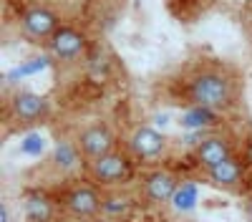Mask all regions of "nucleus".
Returning <instances> with one entry per match:
<instances>
[{
    "label": "nucleus",
    "mask_w": 252,
    "mask_h": 222,
    "mask_svg": "<svg viewBox=\"0 0 252 222\" xmlns=\"http://www.w3.org/2000/svg\"><path fill=\"white\" fill-rule=\"evenodd\" d=\"M240 76L220 63V61H202L182 81V94L192 106L207 111H229L240 101Z\"/></svg>",
    "instance_id": "f257e3e1"
},
{
    "label": "nucleus",
    "mask_w": 252,
    "mask_h": 222,
    "mask_svg": "<svg viewBox=\"0 0 252 222\" xmlns=\"http://www.w3.org/2000/svg\"><path fill=\"white\" fill-rule=\"evenodd\" d=\"M63 28V18L51 3H28L18 13V31L35 46H48V40Z\"/></svg>",
    "instance_id": "f03ea898"
},
{
    "label": "nucleus",
    "mask_w": 252,
    "mask_h": 222,
    "mask_svg": "<svg viewBox=\"0 0 252 222\" xmlns=\"http://www.w3.org/2000/svg\"><path fill=\"white\" fill-rule=\"evenodd\" d=\"M86 174L101 190H116L134 179V159L126 149H114L94 161H86Z\"/></svg>",
    "instance_id": "7ed1b4c3"
},
{
    "label": "nucleus",
    "mask_w": 252,
    "mask_h": 222,
    "mask_svg": "<svg viewBox=\"0 0 252 222\" xmlns=\"http://www.w3.org/2000/svg\"><path fill=\"white\" fill-rule=\"evenodd\" d=\"M103 205V190L94 182H73L66 192L61 194V210L78 222H94L101 217Z\"/></svg>",
    "instance_id": "20e7f679"
},
{
    "label": "nucleus",
    "mask_w": 252,
    "mask_h": 222,
    "mask_svg": "<svg viewBox=\"0 0 252 222\" xmlns=\"http://www.w3.org/2000/svg\"><path fill=\"white\" fill-rule=\"evenodd\" d=\"M73 149L83 161H94L103 154H109L116 147V131L109 121H89L86 127H81L73 141Z\"/></svg>",
    "instance_id": "39448f33"
},
{
    "label": "nucleus",
    "mask_w": 252,
    "mask_h": 222,
    "mask_svg": "<svg viewBox=\"0 0 252 222\" xmlns=\"http://www.w3.org/2000/svg\"><path fill=\"white\" fill-rule=\"evenodd\" d=\"M124 149L131 154L134 161H157L169 149V139L164 131L149 127V124H136L126 134Z\"/></svg>",
    "instance_id": "423d86ee"
},
{
    "label": "nucleus",
    "mask_w": 252,
    "mask_h": 222,
    "mask_svg": "<svg viewBox=\"0 0 252 222\" xmlns=\"http://www.w3.org/2000/svg\"><path fill=\"white\" fill-rule=\"evenodd\" d=\"M10 116L23 127H38L51 119V101L35 91H13L8 98Z\"/></svg>",
    "instance_id": "0eeeda50"
},
{
    "label": "nucleus",
    "mask_w": 252,
    "mask_h": 222,
    "mask_svg": "<svg viewBox=\"0 0 252 222\" xmlns=\"http://www.w3.org/2000/svg\"><path fill=\"white\" fill-rule=\"evenodd\" d=\"M46 48L58 63H78V61L86 58V53L91 48V40H89L86 31L63 23V28L48 40Z\"/></svg>",
    "instance_id": "6e6552de"
},
{
    "label": "nucleus",
    "mask_w": 252,
    "mask_h": 222,
    "mask_svg": "<svg viewBox=\"0 0 252 222\" xmlns=\"http://www.w3.org/2000/svg\"><path fill=\"white\" fill-rule=\"evenodd\" d=\"M179 190V177L172 169H152L141 177V202L146 207H164L174 199Z\"/></svg>",
    "instance_id": "1a4fd4ad"
},
{
    "label": "nucleus",
    "mask_w": 252,
    "mask_h": 222,
    "mask_svg": "<svg viewBox=\"0 0 252 222\" xmlns=\"http://www.w3.org/2000/svg\"><path fill=\"white\" fill-rule=\"evenodd\" d=\"M232 157H237V144H235V139L227 136V134H209V136L199 139L192 149V159L202 172L212 169V167L222 164V161L232 159Z\"/></svg>",
    "instance_id": "9d476101"
},
{
    "label": "nucleus",
    "mask_w": 252,
    "mask_h": 222,
    "mask_svg": "<svg viewBox=\"0 0 252 222\" xmlns=\"http://www.w3.org/2000/svg\"><path fill=\"white\" fill-rule=\"evenodd\" d=\"M245 169H247L245 161L237 154L232 159L222 161V164L207 169L204 177H207V182L215 190H222V192H229V194H240L242 192V185H245Z\"/></svg>",
    "instance_id": "9b49d317"
},
{
    "label": "nucleus",
    "mask_w": 252,
    "mask_h": 222,
    "mask_svg": "<svg viewBox=\"0 0 252 222\" xmlns=\"http://www.w3.org/2000/svg\"><path fill=\"white\" fill-rule=\"evenodd\" d=\"M20 207H23V222H56L61 202L43 190H28L20 199Z\"/></svg>",
    "instance_id": "f8f14e48"
},
{
    "label": "nucleus",
    "mask_w": 252,
    "mask_h": 222,
    "mask_svg": "<svg viewBox=\"0 0 252 222\" xmlns=\"http://www.w3.org/2000/svg\"><path fill=\"white\" fill-rule=\"evenodd\" d=\"M136 210V197L124 192L121 187L116 190H103V205H101V217L106 220H119L126 222L129 215Z\"/></svg>",
    "instance_id": "ddd939ff"
},
{
    "label": "nucleus",
    "mask_w": 252,
    "mask_h": 222,
    "mask_svg": "<svg viewBox=\"0 0 252 222\" xmlns=\"http://www.w3.org/2000/svg\"><path fill=\"white\" fill-rule=\"evenodd\" d=\"M240 157H242V161H245V167H247V169H252V134L245 139V144H242V152H240Z\"/></svg>",
    "instance_id": "4468645a"
},
{
    "label": "nucleus",
    "mask_w": 252,
    "mask_h": 222,
    "mask_svg": "<svg viewBox=\"0 0 252 222\" xmlns=\"http://www.w3.org/2000/svg\"><path fill=\"white\" fill-rule=\"evenodd\" d=\"M242 217H245V222H252V194H245V199H242Z\"/></svg>",
    "instance_id": "2eb2a0df"
},
{
    "label": "nucleus",
    "mask_w": 252,
    "mask_h": 222,
    "mask_svg": "<svg viewBox=\"0 0 252 222\" xmlns=\"http://www.w3.org/2000/svg\"><path fill=\"white\" fill-rule=\"evenodd\" d=\"M0 212H3V222H10V207H8V202H3Z\"/></svg>",
    "instance_id": "dca6fc26"
},
{
    "label": "nucleus",
    "mask_w": 252,
    "mask_h": 222,
    "mask_svg": "<svg viewBox=\"0 0 252 222\" xmlns=\"http://www.w3.org/2000/svg\"><path fill=\"white\" fill-rule=\"evenodd\" d=\"M94 222H119V220H106V217H98V220H94Z\"/></svg>",
    "instance_id": "f3484780"
},
{
    "label": "nucleus",
    "mask_w": 252,
    "mask_h": 222,
    "mask_svg": "<svg viewBox=\"0 0 252 222\" xmlns=\"http://www.w3.org/2000/svg\"><path fill=\"white\" fill-rule=\"evenodd\" d=\"M53 3H78V0H53Z\"/></svg>",
    "instance_id": "a211bd4d"
}]
</instances>
